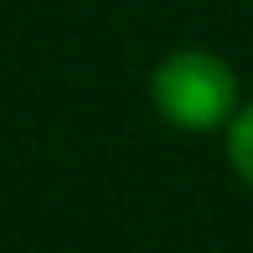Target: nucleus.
I'll list each match as a JSON object with an SVG mask.
<instances>
[{
    "instance_id": "f257e3e1",
    "label": "nucleus",
    "mask_w": 253,
    "mask_h": 253,
    "mask_svg": "<svg viewBox=\"0 0 253 253\" xmlns=\"http://www.w3.org/2000/svg\"><path fill=\"white\" fill-rule=\"evenodd\" d=\"M150 98L176 129L207 134L238 114V78L222 57L186 47V52H170L150 73Z\"/></svg>"
},
{
    "instance_id": "f03ea898",
    "label": "nucleus",
    "mask_w": 253,
    "mask_h": 253,
    "mask_svg": "<svg viewBox=\"0 0 253 253\" xmlns=\"http://www.w3.org/2000/svg\"><path fill=\"white\" fill-rule=\"evenodd\" d=\"M227 160H233L238 181L253 186V103H243V109L227 119Z\"/></svg>"
}]
</instances>
